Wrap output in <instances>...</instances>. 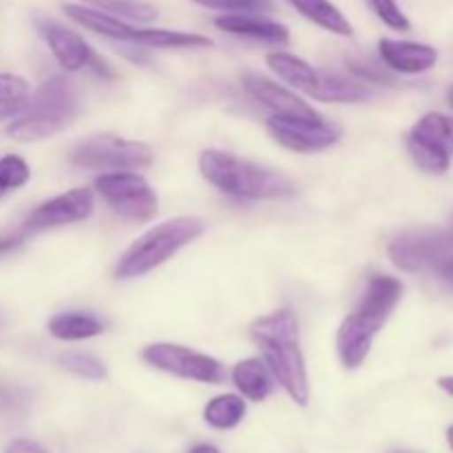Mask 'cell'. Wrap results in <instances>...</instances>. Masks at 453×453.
<instances>
[{"mask_svg":"<svg viewBox=\"0 0 453 453\" xmlns=\"http://www.w3.org/2000/svg\"><path fill=\"white\" fill-rule=\"evenodd\" d=\"M250 336L261 349V358L273 372L274 380L288 392L296 405H308L310 383L301 349L299 321L290 308L259 317L250 326Z\"/></svg>","mask_w":453,"mask_h":453,"instance_id":"1","label":"cell"},{"mask_svg":"<svg viewBox=\"0 0 453 453\" xmlns=\"http://www.w3.org/2000/svg\"><path fill=\"white\" fill-rule=\"evenodd\" d=\"M401 279L389 274H374L367 281L365 292L358 301L357 310L343 319L336 334V349L345 370H357L370 354L376 334L394 314L403 299Z\"/></svg>","mask_w":453,"mask_h":453,"instance_id":"2","label":"cell"},{"mask_svg":"<svg viewBox=\"0 0 453 453\" xmlns=\"http://www.w3.org/2000/svg\"><path fill=\"white\" fill-rule=\"evenodd\" d=\"M199 171L208 184L239 199L286 202L296 195V186L290 177L274 171V168L261 166V164L226 153V150H203L199 155Z\"/></svg>","mask_w":453,"mask_h":453,"instance_id":"3","label":"cell"},{"mask_svg":"<svg viewBox=\"0 0 453 453\" xmlns=\"http://www.w3.org/2000/svg\"><path fill=\"white\" fill-rule=\"evenodd\" d=\"M82 100L73 80L51 75L29 96L25 109L7 127V135L18 142L47 140L65 131L78 118Z\"/></svg>","mask_w":453,"mask_h":453,"instance_id":"4","label":"cell"},{"mask_svg":"<svg viewBox=\"0 0 453 453\" xmlns=\"http://www.w3.org/2000/svg\"><path fill=\"white\" fill-rule=\"evenodd\" d=\"M203 233H206V224L199 217H175V219L153 226L124 250L118 265H115V277H144L150 270L166 264L171 257H175L181 248L193 243Z\"/></svg>","mask_w":453,"mask_h":453,"instance_id":"5","label":"cell"},{"mask_svg":"<svg viewBox=\"0 0 453 453\" xmlns=\"http://www.w3.org/2000/svg\"><path fill=\"white\" fill-rule=\"evenodd\" d=\"M265 62L283 82L319 102H361L370 97V88L361 80H349L341 73L317 69L303 58L288 51L268 53Z\"/></svg>","mask_w":453,"mask_h":453,"instance_id":"6","label":"cell"},{"mask_svg":"<svg viewBox=\"0 0 453 453\" xmlns=\"http://www.w3.org/2000/svg\"><path fill=\"white\" fill-rule=\"evenodd\" d=\"M388 255L403 273H429L453 288V230H407L392 239Z\"/></svg>","mask_w":453,"mask_h":453,"instance_id":"7","label":"cell"},{"mask_svg":"<svg viewBox=\"0 0 453 453\" xmlns=\"http://www.w3.org/2000/svg\"><path fill=\"white\" fill-rule=\"evenodd\" d=\"M155 153L149 144L124 140L118 135H96L80 142L69 155L73 166L88 171H140L153 164Z\"/></svg>","mask_w":453,"mask_h":453,"instance_id":"8","label":"cell"},{"mask_svg":"<svg viewBox=\"0 0 453 453\" xmlns=\"http://www.w3.org/2000/svg\"><path fill=\"white\" fill-rule=\"evenodd\" d=\"M96 190L106 206L128 221H149L157 215L159 199L149 181L133 171H113L96 180Z\"/></svg>","mask_w":453,"mask_h":453,"instance_id":"9","label":"cell"},{"mask_svg":"<svg viewBox=\"0 0 453 453\" xmlns=\"http://www.w3.org/2000/svg\"><path fill=\"white\" fill-rule=\"evenodd\" d=\"M407 150L420 171L442 175L451 166V119L427 113L407 133Z\"/></svg>","mask_w":453,"mask_h":453,"instance_id":"10","label":"cell"},{"mask_svg":"<svg viewBox=\"0 0 453 453\" xmlns=\"http://www.w3.org/2000/svg\"><path fill=\"white\" fill-rule=\"evenodd\" d=\"M142 358L155 370L186 380H197V383L208 385H221L226 380V367L217 358L195 352L184 345L153 343L144 348Z\"/></svg>","mask_w":453,"mask_h":453,"instance_id":"11","label":"cell"},{"mask_svg":"<svg viewBox=\"0 0 453 453\" xmlns=\"http://www.w3.org/2000/svg\"><path fill=\"white\" fill-rule=\"evenodd\" d=\"M96 211V195L91 188H71L49 202L40 203L25 219L22 234L44 233V230L60 228V226L78 224L88 219Z\"/></svg>","mask_w":453,"mask_h":453,"instance_id":"12","label":"cell"},{"mask_svg":"<svg viewBox=\"0 0 453 453\" xmlns=\"http://www.w3.org/2000/svg\"><path fill=\"white\" fill-rule=\"evenodd\" d=\"M268 131L274 140L295 153H317L341 140V128L327 119H299L270 115Z\"/></svg>","mask_w":453,"mask_h":453,"instance_id":"13","label":"cell"},{"mask_svg":"<svg viewBox=\"0 0 453 453\" xmlns=\"http://www.w3.org/2000/svg\"><path fill=\"white\" fill-rule=\"evenodd\" d=\"M40 34L47 40L49 49H51L58 65L65 71H80L84 69V66H93L97 73H111L106 62H102L100 58H97V53L93 51L91 44H88L78 31L69 29V27L60 25V22L44 20L40 22Z\"/></svg>","mask_w":453,"mask_h":453,"instance_id":"14","label":"cell"},{"mask_svg":"<svg viewBox=\"0 0 453 453\" xmlns=\"http://www.w3.org/2000/svg\"><path fill=\"white\" fill-rule=\"evenodd\" d=\"M243 88L252 100L259 102L261 106L279 118H299V119H319L323 118L314 106H310L303 97L296 96L295 91L277 84L274 80L265 78L259 73H246L242 78Z\"/></svg>","mask_w":453,"mask_h":453,"instance_id":"15","label":"cell"},{"mask_svg":"<svg viewBox=\"0 0 453 453\" xmlns=\"http://www.w3.org/2000/svg\"><path fill=\"white\" fill-rule=\"evenodd\" d=\"M379 56L389 71L403 75H418L434 69L438 62V51L432 44L410 42V40H379Z\"/></svg>","mask_w":453,"mask_h":453,"instance_id":"16","label":"cell"},{"mask_svg":"<svg viewBox=\"0 0 453 453\" xmlns=\"http://www.w3.org/2000/svg\"><path fill=\"white\" fill-rule=\"evenodd\" d=\"M65 13L71 20L78 22L80 27L93 31V34H100L104 38L119 40V42L137 44L140 47L144 27L131 25V22L115 18L113 13L102 12L97 7H84V4H65Z\"/></svg>","mask_w":453,"mask_h":453,"instance_id":"17","label":"cell"},{"mask_svg":"<svg viewBox=\"0 0 453 453\" xmlns=\"http://www.w3.org/2000/svg\"><path fill=\"white\" fill-rule=\"evenodd\" d=\"M217 29L233 35H243V38L264 40L273 44H286L290 40V31L281 22L268 20V18L257 16L255 12H234L221 13L215 18Z\"/></svg>","mask_w":453,"mask_h":453,"instance_id":"18","label":"cell"},{"mask_svg":"<svg viewBox=\"0 0 453 453\" xmlns=\"http://www.w3.org/2000/svg\"><path fill=\"white\" fill-rule=\"evenodd\" d=\"M233 383L243 398L261 403L274 392V376L264 363V358H243L233 367Z\"/></svg>","mask_w":453,"mask_h":453,"instance_id":"19","label":"cell"},{"mask_svg":"<svg viewBox=\"0 0 453 453\" xmlns=\"http://www.w3.org/2000/svg\"><path fill=\"white\" fill-rule=\"evenodd\" d=\"M47 330L53 339L75 343L100 336L104 332V323L91 312H60L47 323Z\"/></svg>","mask_w":453,"mask_h":453,"instance_id":"20","label":"cell"},{"mask_svg":"<svg viewBox=\"0 0 453 453\" xmlns=\"http://www.w3.org/2000/svg\"><path fill=\"white\" fill-rule=\"evenodd\" d=\"M296 12L301 13L303 18H308L310 22L319 25L321 29L332 31L336 35H352L354 27L348 18L343 16L339 7L330 0H288Z\"/></svg>","mask_w":453,"mask_h":453,"instance_id":"21","label":"cell"},{"mask_svg":"<svg viewBox=\"0 0 453 453\" xmlns=\"http://www.w3.org/2000/svg\"><path fill=\"white\" fill-rule=\"evenodd\" d=\"M246 416V403L242 396L234 394H224V396L212 398L203 410V418L215 429H233Z\"/></svg>","mask_w":453,"mask_h":453,"instance_id":"22","label":"cell"},{"mask_svg":"<svg viewBox=\"0 0 453 453\" xmlns=\"http://www.w3.org/2000/svg\"><path fill=\"white\" fill-rule=\"evenodd\" d=\"M31 91L25 78L13 73H0V119L16 118L25 109Z\"/></svg>","mask_w":453,"mask_h":453,"instance_id":"23","label":"cell"},{"mask_svg":"<svg viewBox=\"0 0 453 453\" xmlns=\"http://www.w3.org/2000/svg\"><path fill=\"white\" fill-rule=\"evenodd\" d=\"M97 9L113 13L115 18L127 22H137V25H149L157 18V9L142 0H96Z\"/></svg>","mask_w":453,"mask_h":453,"instance_id":"24","label":"cell"},{"mask_svg":"<svg viewBox=\"0 0 453 453\" xmlns=\"http://www.w3.org/2000/svg\"><path fill=\"white\" fill-rule=\"evenodd\" d=\"M29 164L20 155H4L0 157V197L22 188L29 181Z\"/></svg>","mask_w":453,"mask_h":453,"instance_id":"25","label":"cell"},{"mask_svg":"<svg viewBox=\"0 0 453 453\" xmlns=\"http://www.w3.org/2000/svg\"><path fill=\"white\" fill-rule=\"evenodd\" d=\"M58 363H60V367H65L66 372L80 376V379H87V380L106 379L104 363L97 361V358L91 357V354H82V352L62 354V357L58 358Z\"/></svg>","mask_w":453,"mask_h":453,"instance_id":"26","label":"cell"},{"mask_svg":"<svg viewBox=\"0 0 453 453\" xmlns=\"http://www.w3.org/2000/svg\"><path fill=\"white\" fill-rule=\"evenodd\" d=\"M367 4L372 7V12L379 16L380 22L389 27L394 31H410L411 22L407 18V13L398 7L396 0H367Z\"/></svg>","mask_w":453,"mask_h":453,"instance_id":"27","label":"cell"},{"mask_svg":"<svg viewBox=\"0 0 453 453\" xmlns=\"http://www.w3.org/2000/svg\"><path fill=\"white\" fill-rule=\"evenodd\" d=\"M190 3L206 9H217V12H224V13L257 12V9H259L257 4H252L250 0H190Z\"/></svg>","mask_w":453,"mask_h":453,"instance_id":"28","label":"cell"},{"mask_svg":"<svg viewBox=\"0 0 453 453\" xmlns=\"http://www.w3.org/2000/svg\"><path fill=\"white\" fill-rule=\"evenodd\" d=\"M7 453H49V451L44 449V447H40L38 442L20 438V441H13L12 445L7 447Z\"/></svg>","mask_w":453,"mask_h":453,"instance_id":"29","label":"cell"},{"mask_svg":"<svg viewBox=\"0 0 453 453\" xmlns=\"http://www.w3.org/2000/svg\"><path fill=\"white\" fill-rule=\"evenodd\" d=\"M25 234H12V237H0V255H7V252L16 250L18 246L22 243Z\"/></svg>","mask_w":453,"mask_h":453,"instance_id":"30","label":"cell"},{"mask_svg":"<svg viewBox=\"0 0 453 453\" xmlns=\"http://www.w3.org/2000/svg\"><path fill=\"white\" fill-rule=\"evenodd\" d=\"M438 388H441L442 392L449 394V396H453V376H441V379H438Z\"/></svg>","mask_w":453,"mask_h":453,"instance_id":"31","label":"cell"},{"mask_svg":"<svg viewBox=\"0 0 453 453\" xmlns=\"http://www.w3.org/2000/svg\"><path fill=\"white\" fill-rule=\"evenodd\" d=\"M190 453H221V451L212 445H197L190 449Z\"/></svg>","mask_w":453,"mask_h":453,"instance_id":"32","label":"cell"},{"mask_svg":"<svg viewBox=\"0 0 453 453\" xmlns=\"http://www.w3.org/2000/svg\"><path fill=\"white\" fill-rule=\"evenodd\" d=\"M447 442H449V447H451V451H453V425L449 429H447Z\"/></svg>","mask_w":453,"mask_h":453,"instance_id":"33","label":"cell"},{"mask_svg":"<svg viewBox=\"0 0 453 453\" xmlns=\"http://www.w3.org/2000/svg\"><path fill=\"white\" fill-rule=\"evenodd\" d=\"M447 97H449V104H451V109H453V84L449 87V91H447Z\"/></svg>","mask_w":453,"mask_h":453,"instance_id":"34","label":"cell"},{"mask_svg":"<svg viewBox=\"0 0 453 453\" xmlns=\"http://www.w3.org/2000/svg\"><path fill=\"white\" fill-rule=\"evenodd\" d=\"M250 3H252V4H257V7H261V4L268 3V0H250Z\"/></svg>","mask_w":453,"mask_h":453,"instance_id":"35","label":"cell"},{"mask_svg":"<svg viewBox=\"0 0 453 453\" xmlns=\"http://www.w3.org/2000/svg\"><path fill=\"white\" fill-rule=\"evenodd\" d=\"M451 146H453V119H451Z\"/></svg>","mask_w":453,"mask_h":453,"instance_id":"36","label":"cell"}]
</instances>
